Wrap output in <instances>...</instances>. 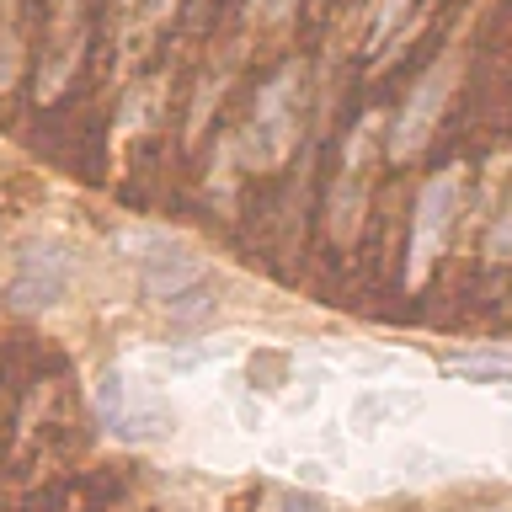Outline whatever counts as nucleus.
Wrapping results in <instances>:
<instances>
[{"label": "nucleus", "instance_id": "nucleus-13", "mask_svg": "<svg viewBox=\"0 0 512 512\" xmlns=\"http://www.w3.org/2000/svg\"><path fill=\"white\" fill-rule=\"evenodd\" d=\"M288 11V0H256L251 16H262V22H278V16Z\"/></svg>", "mask_w": 512, "mask_h": 512}, {"label": "nucleus", "instance_id": "nucleus-3", "mask_svg": "<svg viewBox=\"0 0 512 512\" xmlns=\"http://www.w3.org/2000/svg\"><path fill=\"white\" fill-rule=\"evenodd\" d=\"M64 288H70V256L64 246L54 240H27L22 251H16V267H11V283H6V304L11 310H48V304L64 299Z\"/></svg>", "mask_w": 512, "mask_h": 512}, {"label": "nucleus", "instance_id": "nucleus-6", "mask_svg": "<svg viewBox=\"0 0 512 512\" xmlns=\"http://www.w3.org/2000/svg\"><path fill=\"white\" fill-rule=\"evenodd\" d=\"M102 422L118 432L123 443H155V438H171L176 432V411H166L160 400H123L118 411H107Z\"/></svg>", "mask_w": 512, "mask_h": 512}, {"label": "nucleus", "instance_id": "nucleus-8", "mask_svg": "<svg viewBox=\"0 0 512 512\" xmlns=\"http://www.w3.org/2000/svg\"><path fill=\"white\" fill-rule=\"evenodd\" d=\"M422 406V395L416 390H400V395H379V390H368L358 406H352V427H363L368 432V422H374V416H384V422H390V416H400V411H416Z\"/></svg>", "mask_w": 512, "mask_h": 512}, {"label": "nucleus", "instance_id": "nucleus-4", "mask_svg": "<svg viewBox=\"0 0 512 512\" xmlns=\"http://www.w3.org/2000/svg\"><path fill=\"white\" fill-rule=\"evenodd\" d=\"M454 75H459V64L454 59H438L422 80H416V91L406 96V107H400V118H395V134H390V155L395 160H406V155H416L427 144V134L443 118L448 91H454Z\"/></svg>", "mask_w": 512, "mask_h": 512}, {"label": "nucleus", "instance_id": "nucleus-14", "mask_svg": "<svg viewBox=\"0 0 512 512\" xmlns=\"http://www.w3.org/2000/svg\"><path fill=\"white\" fill-rule=\"evenodd\" d=\"M59 6H64V11H75V6H80V0H59Z\"/></svg>", "mask_w": 512, "mask_h": 512}, {"label": "nucleus", "instance_id": "nucleus-9", "mask_svg": "<svg viewBox=\"0 0 512 512\" xmlns=\"http://www.w3.org/2000/svg\"><path fill=\"white\" fill-rule=\"evenodd\" d=\"M214 288H208V283H192L187 288V294H176L171 304H166V310H171V320H176V326H192V320H203L208 310H214Z\"/></svg>", "mask_w": 512, "mask_h": 512}, {"label": "nucleus", "instance_id": "nucleus-7", "mask_svg": "<svg viewBox=\"0 0 512 512\" xmlns=\"http://www.w3.org/2000/svg\"><path fill=\"white\" fill-rule=\"evenodd\" d=\"M443 368L470 384H512V352H459Z\"/></svg>", "mask_w": 512, "mask_h": 512}, {"label": "nucleus", "instance_id": "nucleus-2", "mask_svg": "<svg viewBox=\"0 0 512 512\" xmlns=\"http://www.w3.org/2000/svg\"><path fill=\"white\" fill-rule=\"evenodd\" d=\"M454 208H459V166L438 171L432 182L422 187L416 198V219H411V246H406V278L422 283L427 267L438 262L443 240H448V224H454Z\"/></svg>", "mask_w": 512, "mask_h": 512}, {"label": "nucleus", "instance_id": "nucleus-15", "mask_svg": "<svg viewBox=\"0 0 512 512\" xmlns=\"http://www.w3.org/2000/svg\"><path fill=\"white\" fill-rule=\"evenodd\" d=\"M496 512H512V507H496Z\"/></svg>", "mask_w": 512, "mask_h": 512}, {"label": "nucleus", "instance_id": "nucleus-5", "mask_svg": "<svg viewBox=\"0 0 512 512\" xmlns=\"http://www.w3.org/2000/svg\"><path fill=\"white\" fill-rule=\"evenodd\" d=\"M294 91H299V64H288L283 75H272L262 96H256V118H251V155L272 166L283 160V150L294 144Z\"/></svg>", "mask_w": 512, "mask_h": 512}, {"label": "nucleus", "instance_id": "nucleus-11", "mask_svg": "<svg viewBox=\"0 0 512 512\" xmlns=\"http://www.w3.org/2000/svg\"><path fill=\"white\" fill-rule=\"evenodd\" d=\"M278 512H331V502H326V496H315V491H283Z\"/></svg>", "mask_w": 512, "mask_h": 512}, {"label": "nucleus", "instance_id": "nucleus-12", "mask_svg": "<svg viewBox=\"0 0 512 512\" xmlns=\"http://www.w3.org/2000/svg\"><path fill=\"white\" fill-rule=\"evenodd\" d=\"M16 80V38L11 32H0V91H6Z\"/></svg>", "mask_w": 512, "mask_h": 512}, {"label": "nucleus", "instance_id": "nucleus-10", "mask_svg": "<svg viewBox=\"0 0 512 512\" xmlns=\"http://www.w3.org/2000/svg\"><path fill=\"white\" fill-rule=\"evenodd\" d=\"M406 6L411 0H379V11H374V43H384L395 32V22L406 16Z\"/></svg>", "mask_w": 512, "mask_h": 512}, {"label": "nucleus", "instance_id": "nucleus-1", "mask_svg": "<svg viewBox=\"0 0 512 512\" xmlns=\"http://www.w3.org/2000/svg\"><path fill=\"white\" fill-rule=\"evenodd\" d=\"M118 246L134 256L139 288L155 304H171L176 294H187L192 283H203V262L182 246V240H171L166 230H134V235H123Z\"/></svg>", "mask_w": 512, "mask_h": 512}]
</instances>
